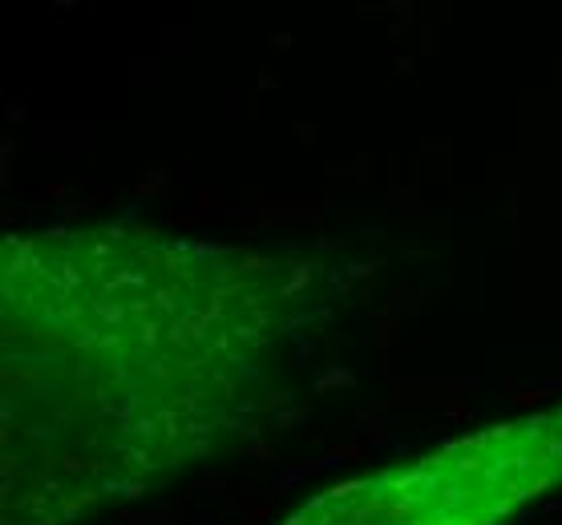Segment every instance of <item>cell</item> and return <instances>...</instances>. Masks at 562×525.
Masks as SVG:
<instances>
[{
	"mask_svg": "<svg viewBox=\"0 0 562 525\" xmlns=\"http://www.w3.org/2000/svg\"><path fill=\"white\" fill-rule=\"evenodd\" d=\"M0 525H77L263 429L304 267L142 231L4 243Z\"/></svg>",
	"mask_w": 562,
	"mask_h": 525,
	"instance_id": "6da1fadb",
	"label": "cell"
},
{
	"mask_svg": "<svg viewBox=\"0 0 562 525\" xmlns=\"http://www.w3.org/2000/svg\"><path fill=\"white\" fill-rule=\"evenodd\" d=\"M562 486V404L340 481L280 525H506Z\"/></svg>",
	"mask_w": 562,
	"mask_h": 525,
	"instance_id": "7a4b0ae2",
	"label": "cell"
}]
</instances>
